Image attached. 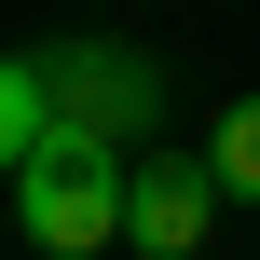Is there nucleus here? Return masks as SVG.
Instances as JSON below:
<instances>
[{"label":"nucleus","mask_w":260,"mask_h":260,"mask_svg":"<svg viewBox=\"0 0 260 260\" xmlns=\"http://www.w3.org/2000/svg\"><path fill=\"white\" fill-rule=\"evenodd\" d=\"M123 192H137V151H110V137H82V123H55L27 165H14V233L41 260H82L123 233Z\"/></svg>","instance_id":"obj_1"},{"label":"nucleus","mask_w":260,"mask_h":260,"mask_svg":"<svg viewBox=\"0 0 260 260\" xmlns=\"http://www.w3.org/2000/svg\"><path fill=\"white\" fill-rule=\"evenodd\" d=\"M41 82H55V123H82V137H110V151H137V137L165 123V69H151L137 41H55Z\"/></svg>","instance_id":"obj_2"},{"label":"nucleus","mask_w":260,"mask_h":260,"mask_svg":"<svg viewBox=\"0 0 260 260\" xmlns=\"http://www.w3.org/2000/svg\"><path fill=\"white\" fill-rule=\"evenodd\" d=\"M206 165H219V192H233V206H260V96H233V110H219Z\"/></svg>","instance_id":"obj_5"},{"label":"nucleus","mask_w":260,"mask_h":260,"mask_svg":"<svg viewBox=\"0 0 260 260\" xmlns=\"http://www.w3.org/2000/svg\"><path fill=\"white\" fill-rule=\"evenodd\" d=\"M41 137H55V82H41V55H0V178H14Z\"/></svg>","instance_id":"obj_4"},{"label":"nucleus","mask_w":260,"mask_h":260,"mask_svg":"<svg viewBox=\"0 0 260 260\" xmlns=\"http://www.w3.org/2000/svg\"><path fill=\"white\" fill-rule=\"evenodd\" d=\"M233 192H219V165L206 151H137V192H123V233L151 260H206V219H219Z\"/></svg>","instance_id":"obj_3"}]
</instances>
